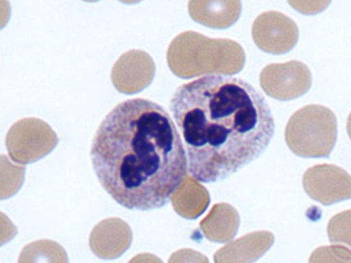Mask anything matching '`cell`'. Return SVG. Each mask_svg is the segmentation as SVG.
Segmentation results:
<instances>
[{
    "label": "cell",
    "instance_id": "6da1fadb",
    "mask_svg": "<svg viewBox=\"0 0 351 263\" xmlns=\"http://www.w3.org/2000/svg\"><path fill=\"white\" fill-rule=\"evenodd\" d=\"M170 112L184 136L188 170L222 181L266 151L276 131L266 98L241 78L210 75L175 91Z\"/></svg>",
    "mask_w": 351,
    "mask_h": 263
},
{
    "label": "cell",
    "instance_id": "7a4b0ae2",
    "mask_svg": "<svg viewBox=\"0 0 351 263\" xmlns=\"http://www.w3.org/2000/svg\"><path fill=\"white\" fill-rule=\"evenodd\" d=\"M90 155L104 189L132 211L164 208L188 171L173 121L146 99H130L110 111L93 137Z\"/></svg>",
    "mask_w": 351,
    "mask_h": 263
},
{
    "label": "cell",
    "instance_id": "3957f363",
    "mask_svg": "<svg viewBox=\"0 0 351 263\" xmlns=\"http://www.w3.org/2000/svg\"><path fill=\"white\" fill-rule=\"evenodd\" d=\"M170 71L182 79L203 75L239 74L246 55L241 44L228 38H210L186 31L173 38L167 51Z\"/></svg>",
    "mask_w": 351,
    "mask_h": 263
},
{
    "label": "cell",
    "instance_id": "277c9868",
    "mask_svg": "<svg viewBox=\"0 0 351 263\" xmlns=\"http://www.w3.org/2000/svg\"><path fill=\"white\" fill-rule=\"evenodd\" d=\"M337 140V118L328 108L311 104L298 110L285 127V142L303 158H327Z\"/></svg>",
    "mask_w": 351,
    "mask_h": 263
},
{
    "label": "cell",
    "instance_id": "5b68a950",
    "mask_svg": "<svg viewBox=\"0 0 351 263\" xmlns=\"http://www.w3.org/2000/svg\"><path fill=\"white\" fill-rule=\"evenodd\" d=\"M58 137L52 127L36 118H22L11 126L5 136L9 156L18 164L38 162L58 145Z\"/></svg>",
    "mask_w": 351,
    "mask_h": 263
},
{
    "label": "cell",
    "instance_id": "8992f818",
    "mask_svg": "<svg viewBox=\"0 0 351 263\" xmlns=\"http://www.w3.org/2000/svg\"><path fill=\"white\" fill-rule=\"evenodd\" d=\"M259 82L267 96L280 101H290L310 90L312 74L304 63L291 60L267 65L261 71Z\"/></svg>",
    "mask_w": 351,
    "mask_h": 263
},
{
    "label": "cell",
    "instance_id": "52a82bcc",
    "mask_svg": "<svg viewBox=\"0 0 351 263\" xmlns=\"http://www.w3.org/2000/svg\"><path fill=\"white\" fill-rule=\"evenodd\" d=\"M252 40L258 49L272 55L287 54L299 41V27L279 11L259 14L252 23Z\"/></svg>",
    "mask_w": 351,
    "mask_h": 263
},
{
    "label": "cell",
    "instance_id": "ba28073f",
    "mask_svg": "<svg viewBox=\"0 0 351 263\" xmlns=\"http://www.w3.org/2000/svg\"><path fill=\"white\" fill-rule=\"evenodd\" d=\"M303 188L306 195L324 205L349 200L351 179L347 171L332 164H317L305 171Z\"/></svg>",
    "mask_w": 351,
    "mask_h": 263
},
{
    "label": "cell",
    "instance_id": "9c48e42d",
    "mask_svg": "<svg viewBox=\"0 0 351 263\" xmlns=\"http://www.w3.org/2000/svg\"><path fill=\"white\" fill-rule=\"evenodd\" d=\"M155 73L156 66L151 55L141 49H131L115 62L111 80L119 92L134 95L151 85Z\"/></svg>",
    "mask_w": 351,
    "mask_h": 263
},
{
    "label": "cell",
    "instance_id": "30bf717a",
    "mask_svg": "<svg viewBox=\"0 0 351 263\" xmlns=\"http://www.w3.org/2000/svg\"><path fill=\"white\" fill-rule=\"evenodd\" d=\"M133 234L129 224L120 218L104 219L93 228L89 246L96 257L114 260L129 249Z\"/></svg>",
    "mask_w": 351,
    "mask_h": 263
},
{
    "label": "cell",
    "instance_id": "8fae6325",
    "mask_svg": "<svg viewBox=\"0 0 351 263\" xmlns=\"http://www.w3.org/2000/svg\"><path fill=\"white\" fill-rule=\"evenodd\" d=\"M274 244V236L270 231L247 234L217 250L214 263H254L266 255Z\"/></svg>",
    "mask_w": 351,
    "mask_h": 263
},
{
    "label": "cell",
    "instance_id": "7c38bea8",
    "mask_svg": "<svg viewBox=\"0 0 351 263\" xmlns=\"http://www.w3.org/2000/svg\"><path fill=\"white\" fill-rule=\"evenodd\" d=\"M188 10L192 20L212 29H228L237 22L241 14L239 0H191Z\"/></svg>",
    "mask_w": 351,
    "mask_h": 263
},
{
    "label": "cell",
    "instance_id": "4fadbf2b",
    "mask_svg": "<svg viewBox=\"0 0 351 263\" xmlns=\"http://www.w3.org/2000/svg\"><path fill=\"white\" fill-rule=\"evenodd\" d=\"M170 201L179 216L195 219L208 208L210 195L206 188L192 178L191 175H186L170 197Z\"/></svg>",
    "mask_w": 351,
    "mask_h": 263
},
{
    "label": "cell",
    "instance_id": "5bb4252c",
    "mask_svg": "<svg viewBox=\"0 0 351 263\" xmlns=\"http://www.w3.org/2000/svg\"><path fill=\"white\" fill-rule=\"evenodd\" d=\"M241 218L236 208L228 203L215 204L200 223L206 238L213 242H230L239 231Z\"/></svg>",
    "mask_w": 351,
    "mask_h": 263
},
{
    "label": "cell",
    "instance_id": "9a60e30c",
    "mask_svg": "<svg viewBox=\"0 0 351 263\" xmlns=\"http://www.w3.org/2000/svg\"><path fill=\"white\" fill-rule=\"evenodd\" d=\"M18 263H69L65 249L53 240L33 241L22 249Z\"/></svg>",
    "mask_w": 351,
    "mask_h": 263
},
{
    "label": "cell",
    "instance_id": "2e32d148",
    "mask_svg": "<svg viewBox=\"0 0 351 263\" xmlns=\"http://www.w3.org/2000/svg\"><path fill=\"white\" fill-rule=\"evenodd\" d=\"M25 167L11 162L8 157L0 155V200L16 195L25 182Z\"/></svg>",
    "mask_w": 351,
    "mask_h": 263
},
{
    "label": "cell",
    "instance_id": "e0dca14e",
    "mask_svg": "<svg viewBox=\"0 0 351 263\" xmlns=\"http://www.w3.org/2000/svg\"><path fill=\"white\" fill-rule=\"evenodd\" d=\"M308 263H351V252L343 246H323L314 250Z\"/></svg>",
    "mask_w": 351,
    "mask_h": 263
},
{
    "label": "cell",
    "instance_id": "ac0fdd59",
    "mask_svg": "<svg viewBox=\"0 0 351 263\" xmlns=\"http://www.w3.org/2000/svg\"><path fill=\"white\" fill-rule=\"evenodd\" d=\"M350 211L338 214L330 219L328 224L329 240L332 244L346 242L347 246L350 244Z\"/></svg>",
    "mask_w": 351,
    "mask_h": 263
},
{
    "label": "cell",
    "instance_id": "d6986e66",
    "mask_svg": "<svg viewBox=\"0 0 351 263\" xmlns=\"http://www.w3.org/2000/svg\"><path fill=\"white\" fill-rule=\"evenodd\" d=\"M168 263H210L201 252L192 249H180L170 255Z\"/></svg>",
    "mask_w": 351,
    "mask_h": 263
},
{
    "label": "cell",
    "instance_id": "ffe728a7",
    "mask_svg": "<svg viewBox=\"0 0 351 263\" xmlns=\"http://www.w3.org/2000/svg\"><path fill=\"white\" fill-rule=\"evenodd\" d=\"M18 234V228L5 214L0 212V247L8 244Z\"/></svg>",
    "mask_w": 351,
    "mask_h": 263
},
{
    "label": "cell",
    "instance_id": "44dd1931",
    "mask_svg": "<svg viewBox=\"0 0 351 263\" xmlns=\"http://www.w3.org/2000/svg\"><path fill=\"white\" fill-rule=\"evenodd\" d=\"M329 1H289V5L302 14H312L321 12L329 5Z\"/></svg>",
    "mask_w": 351,
    "mask_h": 263
},
{
    "label": "cell",
    "instance_id": "7402d4cb",
    "mask_svg": "<svg viewBox=\"0 0 351 263\" xmlns=\"http://www.w3.org/2000/svg\"><path fill=\"white\" fill-rule=\"evenodd\" d=\"M11 7L8 1H0V30L8 23L10 19Z\"/></svg>",
    "mask_w": 351,
    "mask_h": 263
},
{
    "label": "cell",
    "instance_id": "603a6c76",
    "mask_svg": "<svg viewBox=\"0 0 351 263\" xmlns=\"http://www.w3.org/2000/svg\"><path fill=\"white\" fill-rule=\"evenodd\" d=\"M129 263H162V261L152 253H140V255L132 258Z\"/></svg>",
    "mask_w": 351,
    "mask_h": 263
}]
</instances>
